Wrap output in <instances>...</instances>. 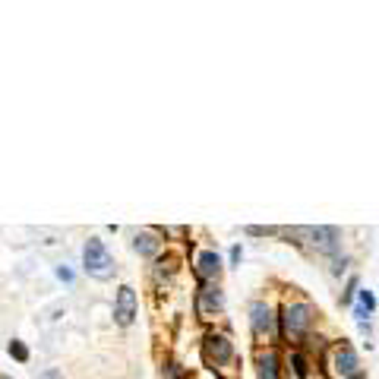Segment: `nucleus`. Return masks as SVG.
<instances>
[{"mask_svg":"<svg viewBox=\"0 0 379 379\" xmlns=\"http://www.w3.org/2000/svg\"><path fill=\"white\" fill-rule=\"evenodd\" d=\"M313 325V307L307 300H291L282 307V332L291 345H300Z\"/></svg>","mask_w":379,"mask_h":379,"instance_id":"nucleus-1","label":"nucleus"},{"mask_svg":"<svg viewBox=\"0 0 379 379\" xmlns=\"http://www.w3.org/2000/svg\"><path fill=\"white\" fill-rule=\"evenodd\" d=\"M325 376L329 379H364L360 373V360L354 354L351 345H332L329 354H325Z\"/></svg>","mask_w":379,"mask_h":379,"instance_id":"nucleus-2","label":"nucleus"},{"mask_svg":"<svg viewBox=\"0 0 379 379\" xmlns=\"http://www.w3.org/2000/svg\"><path fill=\"white\" fill-rule=\"evenodd\" d=\"M83 269L89 272L92 278H98V282H108L111 275H114V259H111L108 247H104L98 237H89L83 247Z\"/></svg>","mask_w":379,"mask_h":379,"instance_id":"nucleus-3","label":"nucleus"},{"mask_svg":"<svg viewBox=\"0 0 379 379\" xmlns=\"http://www.w3.org/2000/svg\"><path fill=\"white\" fill-rule=\"evenodd\" d=\"M221 307H225V297H221V288L218 284H200V291H196V313H200V319H215L221 313Z\"/></svg>","mask_w":379,"mask_h":379,"instance_id":"nucleus-4","label":"nucleus"},{"mask_svg":"<svg viewBox=\"0 0 379 379\" xmlns=\"http://www.w3.org/2000/svg\"><path fill=\"white\" fill-rule=\"evenodd\" d=\"M307 237H310L313 250H319V253H325V256L341 250V231H338V227H310Z\"/></svg>","mask_w":379,"mask_h":379,"instance_id":"nucleus-5","label":"nucleus"},{"mask_svg":"<svg viewBox=\"0 0 379 379\" xmlns=\"http://www.w3.org/2000/svg\"><path fill=\"white\" fill-rule=\"evenodd\" d=\"M250 323H253V332L259 338H272V335H275V316H272L269 303L256 300L253 307H250Z\"/></svg>","mask_w":379,"mask_h":379,"instance_id":"nucleus-6","label":"nucleus"},{"mask_svg":"<svg viewBox=\"0 0 379 379\" xmlns=\"http://www.w3.org/2000/svg\"><path fill=\"white\" fill-rule=\"evenodd\" d=\"M133 316H136V294L130 284H124L118 291V300H114V319H118V325H130Z\"/></svg>","mask_w":379,"mask_h":379,"instance_id":"nucleus-7","label":"nucleus"},{"mask_svg":"<svg viewBox=\"0 0 379 379\" xmlns=\"http://www.w3.org/2000/svg\"><path fill=\"white\" fill-rule=\"evenodd\" d=\"M218 275H221L218 253H212V250H202V253L196 256V278H200L202 284H212Z\"/></svg>","mask_w":379,"mask_h":379,"instance_id":"nucleus-8","label":"nucleus"},{"mask_svg":"<svg viewBox=\"0 0 379 379\" xmlns=\"http://www.w3.org/2000/svg\"><path fill=\"white\" fill-rule=\"evenodd\" d=\"M202 351H206V357L215 360V364H227L231 354H234V345L227 341V335H209L206 345H202Z\"/></svg>","mask_w":379,"mask_h":379,"instance_id":"nucleus-9","label":"nucleus"},{"mask_svg":"<svg viewBox=\"0 0 379 379\" xmlns=\"http://www.w3.org/2000/svg\"><path fill=\"white\" fill-rule=\"evenodd\" d=\"M256 373H259V379H282V360H278L275 348L259 351V357H256Z\"/></svg>","mask_w":379,"mask_h":379,"instance_id":"nucleus-10","label":"nucleus"},{"mask_svg":"<svg viewBox=\"0 0 379 379\" xmlns=\"http://www.w3.org/2000/svg\"><path fill=\"white\" fill-rule=\"evenodd\" d=\"M136 253L139 256H155L159 253V247H161V241H159V231H139L136 234Z\"/></svg>","mask_w":379,"mask_h":379,"instance_id":"nucleus-11","label":"nucleus"},{"mask_svg":"<svg viewBox=\"0 0 379 379\" xmlns=\"http://www.w3.org/2000/svg\"><path fill=\"white\" fill-rule=\"evenodd\" d=\"M291 366H294V376H297V379H307V376H310V364H307V357H303L300 351H291Z\"/></svg>","mask_w":379,"mask_h":379,"instance_id":"nucleus-12","label":"nucleus"},{"mask_svg":"<svg viewBox=\"0 0 379 379\" xmlns=\"http://www.w3.org/2000/svg\"><path fill=\"white\" fill-rule=\"evenodd\" d=\"M7 351H10V357H16V360H19V364H26V360H29V348L22 345L19 338H13V341H10V348H7Z\"/></svg>","mask_w":379,"mask_h":379,"instance_id":"nucleus-13","label":"nucleus"},{"mask_svg":"<svg viewBox=\"0 0 379 379\" xmlns=\"http://www.w3.org/2000/svg\"><path fill=\"white\" fill-rule=\"evenodd\" d=\"M357 294H360V307H364V310L366 313H373V310H376V297H373V291H357Z\"/></svg>","mask_w":379,"mask_h":379,"instance_id":"nucleus-14","label":"nucleus"},{"mask_svg":"<svg viewBox=\"0 0 379 379\" xmlns=\"http://www.w3.org/2000/svg\"><path fill=\"white\" fill-rule=\"evenodd\" d=\"M354 294H357V275H351V278H348V284H345V294H341V303H351V300H354Z\"/></svg>","mask_w":379,"mask_h":379,"instance_id":"nucleus-15","label":"nucleus"},{"mask_svg":"<svg viewBox=\"0 0 379 379\" xmlns=\"http://www.w3.org/2000/svg\"><path fill=\"white\" fill-rule=\"evenodd\" d=\"M247 234H253V237H262V234H275V227H256V225H250V227H247Z\"/></svg>","mask_w":379,"mask_h":379,"instance_id":"nucleus-16","label":"nucleus"},{"mask_svg":"<svg viewBox=\"0 0 379 379\" xmlns=\"http://www.w3.org/2000/svg\"><path fill=\"white\" fill-rule=\"evenodd\" d=\"M57 278H61V282H73V272H70L67 266H57Z\"/></svg>","mask_w":379,"mask_h":379,"instance_id":"nucleus-17","label":"nucleus"},{"mask_svg":"<svg viewBox=\"0 0 379 379\" xmlns=\"http://www.w3.org/2000/svg\"><path fill=\"white\" fill-rule=\"evenodd\" d=\"M38 379H63V376H61V373H57V370H45Z\"/></svg>","mask_w":379,"mask_h":379,"instance_id":"nucleus-18","label":"nucleus"},{"mask_svg":"<svg viewBox=\"0 0 379 379\" xmlns=\"http://www.w3.org/2000/svg\"><path fill=\"white\" fill-rule=\"evenodd\" d=\"M0 379H7V376H3V373H0Z\"/></svg>","mask_w":379,"mask_h":379,"instance_id":"nucleus-19","label":"nucleus"}]
</instances>
